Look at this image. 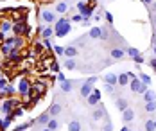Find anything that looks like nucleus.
I'll return each instance as SVG.
<instances>
[{"label": "nucleus", "mask_w": 156, "mask_h": 131, "mask_svg": "<svg viewBox=\"0 0 156 131\" xmlns=\"http://www.w3.org/2000/svg\"><path fill=\"white\" fill-rule=\"evenodd\" d=\"M50 70H54V72H58V74H59V63H58V61H54V59H50Z\"/></svg>", "instance_id": "obj_35"}, {"label": "nucleus", "mask_w": 156, "mask_h": 131, "mask_svg": "<svg viewBox=\"0 0 156 131\" xmlns=\"http://www.w3.org/2000/svg\"><path fill=\"white\" fill-rule=\"evenodd\" d=\"M92 92H94V86L88 84V83H83L81 88H79V94H81V97L83 99H88L90 95H92Z\"/></svg>", "instance_id": "obj_7"}, {"label": "nucleus", "mask_w": 156, "mask_h": 131, "mask_svg": "<svg viewBox=\"0 0 156 131\" xmlns=\"http://www.w3.org/2000/svg\"><path fill=\"white\" fill-rule=\"evenodd\" d=\"M83 15H74V16H70V22H74V23H83Z\"/></svg>", "instance_id": "obj_34"}, {"label": "nucleus", "mask_w": 156, "mask_h": 131, "mask_svg": "<svg viewBox=\"0 0 156 131\" xmlns=\"http://www.w3.org/2000/svg\"><path fill=\"white\" fill-rule=\"evenodd\" d=\"M144 126H145V131H154V129H156V126H154V120H153V119H147Z\"/></svg>", "instance_id": "obj_28"}, {"label": "nucleus", "mask_w": 156, "mask_h": 131, "mask_svg": "<svg viewBox=\"0 0 156 131\" xmlns=\"http://www.w3.org/2000/svg\"><path fill=\"white\" fill-rule=\"evenodd\" d=\"M86 101H88V104H90V106H97V104L101 102V92H99L97 88H94L92 95H90V97L86 99Z\"/></svg>", "instance_id": "obj_10"}, {"label": "nucleus", "mask_w": 156, "mask_h": 131, "mask_svg": "<svg viewBox=\"0 0 156 131\" xmlns=\"http://www.w3.org/2000/svg\"><path fill=\"white\" fill-rule=\"evenodd\" d=\"M5 94H7V95H13V94H15V86H9V84H7V86H5Z\"/></svg>", "instance_id": "obj_38"}, {"label": "nucleus", "mask_w": 156, "mask_h": 131, "mask_svg": "<svg viewBox=\"0 0 156 131\" xmlns=\"http://www.w3.org/2000/svg\"><path fill=\"white\" fill-rule=\"evenodd\" d=\"M83 25L84 27H90V20H83Z\"/></svg>", "instance_id": "obj_47"}, {"label": "nucleus", "mask_w": 156, "mask_h": 131, "mask_svg": "<svg viewBox=\"0 0 156 131\" xmlns=\"http://www.w3.org/2000/svg\"><path fill=\"white\" fill-rule=\"evenodd\" d=\"M102 79L106 84H113V86H117L119 84V76L117 74H113V72H108L106 76H102Z\"/></svg>", "instance_id": "obj_12"}, {"label": "nucleus", "mask_w": 156, "mask_h": 131, "mask_svg": "<svg viewBox=\"0 0 156 131\" xmlns=\"http://www.w3.org/2000/svg\"><path fill=\"white\" fill-rule=\"evenodd\" d=\"M101 34H102V27H99V25H97V27H92V29L88 31V36H90L92 40H99Z\"/></svg>", "instance_id": "obj_17"}, {"label": "nucleus", "mask_w": 156, "mask_h": 131, "mask_svg": "<svg viewBox=\"0 0 156 131\" xmlns=\"http://www.w3.org/2000/svg\"><path fill=\"white\" fill-rule=\"evenodd\" d=\"M9 31H13V23L11 22H2L0 23V33H9Z\"/></svg>", "instance_id": "obj_23"}, {"label": "nucleus", "mask_w": 156, "mask_h": 131, "mask_svg": "<svg viewBox=\"0 0 156 131\" xmlns=\"http://www.w3.org/2000/svg\"><path fill=\"white\" fill-rule=\"evenodd\" d=\"M70 29H72V22L68 20V18H59V20H56V27H54V34L56 36H66V34L70 33Z\"/></svg>", "instance_id": "obj_1"}, {"label": "nucleus", "mask_w": 156, "mask_h": 131, "mask_svg": "<svg viewBox=\"0 0 156 131\" xmlns=\"http://www.w3.org/2000/svg\"><path fill=\"white\" fill-rule=\"evenodd\" d=\"M5 86H7V81L0 77V90H5Z\"/></svg>", "instance_id": "obj_41"}, {"label": "nucleus", "mask_w": 156, "mask_h": 131, "mask_svg": "<svg viewBox=\"0 0 156 131\" xmlns=\"http://www.w3.org/2000/svg\"><path fill=\"white\" fill-rule=\"evenodd\" d=\"M95 81H97V77L94 76V77H88V79H86L84 83H88V84H92V86H94V84H95Z\"/></svg>", "instance_id": "obj_42"}, {"label": "nucleus", "mask_w": 156, "mask_h": 131, "mask_svg": "<svg viewBox=\"0 0 156 131\" xmlns=\"http://www.w3.org/2000/svg\"><path fill=\"white\" fill-rule=\"evenodd\" d=\"M47 128H48V129H52V131H58V129H59V122H58L56 119H50V120H48V124H47Z\"/></svg>", "instance_id": "obj_25"}, {"label": "nucleus", "mask_w": 156, "mask_h": 131, "mask_svg": "<svg viewBox=\"0 0 156 131\" xmlns=\"http://www.w3.org/2000/svg\"><path fill=\"white\" fill-rule=\"evenodd\" d=\"M151 22H153V27H156V13H151Z\"/></svg>", "instance_id": "obj_44"}, {"label": "nucleus", "mask_w": 156, "mask_h": 131, "mask_svg": "<svg viewBox=\"0 0 156 131\" xmlns=\"http://www.w3.org/2000/svg\"><path fill=\"white\" fill-rule=\"evenodd\" d=\"M40 18L43 20V23H54V22H56V13L50 11V9H43V11L40 13Z\"/></svg>", "instance_id": "obj_5"}, {"label": "nucleus", "mask_w": 156, "mask_h": 131, "mask_svg": "<svg viewBox=\"0 0 156 131\" xmlns=\"http://www.w3.org/2000/svg\"><path fill=\"white\" fill-rule=\"evenodd\" d=\"M142 99H144V102H151V101H156V92H154V90H147V92L142 95Z\"/></svg>", "instance_id": "obj_21"}, {"label": "nucleus", "mask_w": 156, "mask_h": 131, "mask_svg": "<svg viewBox=\"0 0 156 131\" xmlns=\"http://www.w3.org/2000/svg\"><path fill=\"white\" fill-rule=\"evenodd\" d=\"M153 52H154V58H156V43L153 45Z\"/></svg>", "instance_id": "obj_51"}, {"label": "nucleus", "mask_w": 156, "mask_h": 131, "mask_svg": "<svg viewBox=\"0 0 156 131\" xmlns=\"http://www.w3.org/2000/svg\"><path fill=\"white\" fill-rule=\"evenodd\" d=\"M65 56H66L68 59H70V58L74 59V58L77 56V49H76L74 45H68V47H65Z\"/></svg>", "instance_id": "obj_19"}, {"label": "nucleus", "mask_w": 156, "mask_h": 131, "mask_svg": "<svg viewBox=\"0 0 156 131\" xmlns=\"http://www.w3.org/2000/svg\"><path fill=\"white\" fill-rule=\"evenodd\" d=\"M154 126H156V120H154Z\"/></svg>", "instance_id": "obj_55"}, {"label": "nucleus", "mask_w": 156, "mask_h": 131, "mask_svg": "<svg viewBox=\"0 0 156 131\" xmlns=\"http://www.w3.org/2000/svg\"><path fill=\"white\" fill-rule=\"evenodd\" d=\"M144 110H145L147 113H154V112H156V101H151V102H145Z\"/></svg>", "instance_id": "obj_24"}, {"label": "nucleus", "mask_w": 156, "mask_h": 131, "mask_svg": "<svg viewBox=\"0 0 156 131\" xmlns=\"http://www.w3.org/2000/svg\"><path fill=\"white\" fill-rule=\"evenodd\" d=\"M32 90H36V94L43 95V92H45V83H36V84L32 86Z\"/></svg>", "instance_id": "obj_26"}, {"label": "nucleus", "mask_w": 156, "mask_h": 131, "mask_svg": "<svg viewBox=\"0 0 156 131\" xmlns=\"http://www.w3.org/2000/svg\"><path fill=\"white\" fill-rule=\"evenodd\" d=\"M76 84H77V81H68V79H66V81H63L61 83V92H63V94H70V92L74 90V86H76Z\"/></svg>", "instance_id": "obj_13"}, {"label": "nucleus", "mask_w": 156, "mask_h": 131, "mask_svg": "<svg viewBox=\"0 0 156 131\" xmlns=\"http://www.w3.org/2000/svg\"><path fill=\"white\" fill-rule=\"evenodd\" d=\"M142 4H145V5H151V4H153V0H142Z\"/></svg>", "instance_id": "obj_48"}, {"label": "nucleus", "mask_w": 156, "mask_h": 131, "mask_svg": "<svg viewBox=\"0 0 156 131\" xmlns=\"http://www.w3.org/2000/svg\"><path fill=\"white\" fill-rule=\"evenodd\" d=\"M58 81H59V83H63V81H66V77H65V76H63L61 72H59V74H58Z\"/></svg>", "instance_id": "obj_45"}, {"label": "nucleus", "mask_w": 156, "mask_h": 131, "mask_svg": "<svg viewBox=\"0 0 156 131\" xmlns=\"http://www.w3.org/2000/svg\"><path fill=\"white\" fill-rule=\"evenodd\" d=\"M20 59H22V56H20L18 49H15L11 54H9V61H20Z\"/></svg>", "instance_id": "obj_29"}, {"label": "nucleus", "mask_w": 156, "mask_h": 131, "mask_svg": "<svg viewBox=\"0 0 156 131\" xmlns=\"http://www.w3.org/2000/svg\"><path fill=\"white\" fill-rule=\"evenodd\" d=\"M149 7H151V13H156V2H153Z\"/></svg>", "instance_id": "obj_46"}, {"label": "nucleus", "mask_w": 156, "mask_h": 131, "mask_svg": "<svg viewBox=\"0 0 156 131\" xmlns=\"http://www.w3.org/2000/svg\"><path fill=\"white\" fill-rule=\"evenodd\" d=\"M16 104H18V102H16V101H11V99H9V101H4V106H2V112H5V113H9V112H11V110H13V108H15Z\"/></svg>", "instance_id": "obj_20"}, {"label": "nucleus", "mask_w": 156, "mask_h": 131, "mask_svg": "<svg viewBox=\"0 0 156 131\" xmlns=\"http://www.w3.org/2000/svg\"><path fill=\"white\" fill-rule=\"evenodd\" d=\"M11 119H13V117H11V115H7V117H5V119L2 120V124H0V129H5V128H7V126L11 124Z\"/></svg>", "instance_id": "obj_31"}, {"label": "nucleus", "mask_w": 156, "mask_h": 131, "mask_svg": "<svg viewBox=\"0 0 156 131\" xmlns=\"http://www.w3.org/2000/svg\"><path fill=\"white\" fill-rule=\"evenodd\" d=\"M131 77H135L131 72H122V74H119V86H127V83L131 81Z\"/></svg>", "instance_id": "obj_11"}, {"label": "nucleus", "mask_w": 156, "mask_h": 131, "mask_svg": "<svg viewBox=\"0 0 156 131\" xmlns=\"http://www.w3.org/2000/svg\"><path fill=\"white\" fill-rule=\"evenodd\" d=\"M0 43H4V33H0Z\"/></svg>", "instance_id": "obj_50"}, {"label": "nucleus", "mask_w": 156, "mask_h": 131, "mask_svg": "<svg viewBox=\"0 0 156 131\" xmlns=\"http://www.w3.org/2000/svg\"><path fill=\"white\" fill-rule=\"evenodd\" d=\"M81 129H83V126H81V122H79L77 119H74V120L68 122V131H81Z\"/></svg>", "instance_id": "obj_22"}, {"label": "nucleus", "mask_w": 156, "mask_h": 131, "mask_svg": "<svg viewBox=\"0 0 156 131\" xmlns=\"http://www.w3.org/2000/svg\"><path fill=\"white\" fill-rule=\"evenodd\" d=\"M52 34H54V29H52V27H45V29L41 31V36H43L45 40H48V38H50Z\"/></svg>", "instance_id": "obj_30"}, {"label": "nucleus", "mask_w": 156, "mask_h": 131, "mask_svg": "<svg viewBox=\"0 0 156 131\" xmlns=\"http://www.w3.org/2000/svg\"><path fill=\"white\" fill-rule=\"evenodd\" d=\"M68 9H70V4H68V2H65V0L56 2V13H58V15H65V13H68Z\"/></svg>", "instance_id": "obj_9"}, {"label": "nucleus", "mask_w": 156, "mask_h": 131, "mask_svg": "<svg viewBox=\"0 0 156 131\" xmlns=\"http://www.w3.org/2000/svg\"><path fill=\"white\" fill-rule=\"evenodd\" d=\"M0 110H2V106H0Z\"/></svg>", "instance_id": "obj_56"}, {"label": "nucleus", "mask_w": 156, "mask_h": 131, "mask_svg": "<svg viewBox=\"0 0 156 131\" xmlns=\"http://www.w3.org/2000/svg\"><path fill=\"white\" fill-rule=\"evenodd\" d=\"M104 90H106L108 94H113V92H115V86H113V84H106V83H104Z\"/></svg>", "instance_id": "obj_37"}, {"label": "nucleus", "mask_w": 156, "mask_h": 131, "mask_svg": "<svg viewBox=\"0 0 156 131\" xmlns=\"http://www.w3.org/2000/svg\"><path fill=\"white\" fill-rule=\"evenodd\" d=\"M41 131H52V129H48V128H45V129H41Z\"/></svg>", "instance_id": "obj_52"}, {"label": "nucleus", "mask_w": 156, "mask_h": 131, "mask_svg": "<svg viewBox=\"0 0 156 131\" xmlns=\"http://www.w3.org/2000/svg\"><path fill=\"white\" fill-rule=\"evenodd\" d=\"M104 16H106V20H108V23L111 25V23H113V15H111V13H106Z\"/></svg>", "instance_id": "obj_40"}, {"label": "nucleus", "mask_w": 156, "mask_h": 131, "mask_svg": "<svg viewBox=\"0 0 156 131\" xmlns=\"http://www.w3.org/2000/svg\"><path fill=\"white\" fill-rule=\"evenodd\" d=\"M61 110H63V104L59 101H54L50 104V108H48V113H50V117H58V115L61 113Z\"/></svg>", "instance_id": "obj_8"}, {"label": "nucleus", "mask_w": 156, "mask_h": 131, "mask_svg": "<svg viewBox=\"0 0 156 131\" xmlns=\"http://www.w3.org/2000/svg\"><path fill=\"white\" fill-rule=\"evenodd\" d=\"M48 120H50V113L45 112V113H41L38 119H36V124H40V126H47Z\"/></svg>", "instance_id": "obj_18"}, {"label": "nucleus", "mask_w": 156, "mask_h": 131, "mask_svg": "<svg viewBox=\"0 0 156 131\" xmlns=\"http://www.w3.org/2000/svg\"><path fill=\"white\" fill-rule=\"evenodd\" d=\"M29 25L25 23V22H20V23H15L13 25V33L16 34V36H25V34H29Z\"/></svg>", "instance_id": "obj_4"}, {"label": "nucleus", "mask_w": 156, "mask_h": 131, "mask_svg": "<svg viewBox=\"0 0 156 131\" xmlns=\"http://www.w3.org/2000/svg\"><path fill=\"white\" fill-rule=\"evenodd\" d=\"M92 119L97 120V122H99V120H106V119H108L106 108H104L101 102H99V106H95V108H94V112H92Z\"/></svg>", "instance_id": "obj_3"}, {"label": "nucleus", "mask_w": 156, "mask_h": 131, "mask_svg": "<svg viewBox=\"0 0 156 131\" xmlns=\"http://www.w3.org/2000/svg\"><path fill=\"white\" fill-rule=\"evenodd\" d=\"M65 68H68V70H76V68H77L76 59H72V58H70V59H66V61H65Z\"/></svg>", "instance_id": "obj_27"}, {"label": "nucleus", "mask_w": 156, "mask_h": 131, "mask_svg": "<svg viewBox=\"0 0 156 131\" xmlns=\"http://www.w3.org/2000/svg\"><path fill=\"white\" fill-rule=\"evenodd\" d=\"M43 2H47V4H48V2H54V0H43Z\"/></svg>", "instance_id": "obj_53"}, {"label": "nucleus", "mask_w": 156, "mask_h": 131, "mask_svg": "<svg viewBox=\"0 0 156 131\" xmlns=\"http://www.w3.org/2000/svg\"><path fill=\"white\" fill-rule=\"evenodd\" d=\"M133 61H135L136 65H140V63H144V58H142L140 54H138V56H135V58H133Z\"/></svg>", "instance_id": "obj_39"}, {"label": "nucleus", "mask_w": 156, "mask_h": 131, "mask_svg": "<svg viewBox=\"0 0 156 131\" xmlns=\"http://www.w3.org/2000/svg\"><path fill=\"white\" fill-rule=\"evenodd\" d=\"M154 38H156V27H154Z\"/></svg>", "instance_id": "obj_54"}, {"label": "nucleus", "mask_w": 156, "mask_h": 131, "mask_svg": "<svg viewBox=\"0 0 156 131\" xmlns=\"http://www.w3.org/2000/svg\"><path fill=\"white\" fill-rule=\"evenodd\" d=\"M140 81L144 83L145 86H149V84H151V77H149L147 74H144V72H142V74H140Z\"/></svg>", "instance_id": "obj_33"}, {"label": "nucleus", "mask_w": 156, "mask_h": 131, "mask_svg": "<svg viewBox=\"0 0 156 131\" xmlns=\"http://www.w3.org/2000/svg\"><path fill=\"white\" fill-rule=\"evenodd\" d=\"M54 50H56V54H58V56H65V47L56 45V47H54Z\"/></svg>", "instance_id": "obj_36"}, {"label": "nucleus", "mask_w": 156, "mask_h": 131, "mask_svg": "<svg viewBox=\"0 0 156 131\" xmlns=\"http://www.w3.org/2000/svg\"><path fill=\"white\" fill-rule=\"evenodd\" d=\"M149 65H151V68H153V70H156V58L149 59Z\"/></svg>", "instance_id": "obj_43"}, {"label": "nucleus", "mask_w": 156, "mask_h": 131, "mask_svg": "<svg viewBox=\"0 0 156 131\" xmlns=\"http://www.w3.org/2000/svg\"><path fill=\"white\" fill-rule=\"evenodd\" d=\"M120 131H133V129H131L129 126H124V128H122V129H120Z\"/></svg>", "instance_id": "obj_49"}, {"label": "nucleus", "mask_w": 156, "mask_h": 131, "mask_svg": "<svg viewBox=\"0 0 156 131\" xmlns=\"http://www.w3.org/2000/svg\"><path fill=\"white\" fill-rule=\"evenodd\" d=\"M109 56H111L113 59H122L126 56V52H124V49H120V47H113L111 52H109Z\"/></svg>", "instance_id": "obj_15"}, {"label": "nucleus", "mask_w": 156, "mask_h": 131, "mask_svg": "<svg viewBox=\"0 0 156 131\" xmlns=\"http://www.w3.org/2000/svg\"><path fill=\"white\" fill-rule=\"evenodd\" d=\"M140 54V50L138 49H135V47H127V56L129 58H135V56H138Z\"/></svg>", "instance_id": "obj_32"}, {"label": "nucleus", "mask_w": 156, "mask_h": 131, "mask_svg": "<svg viewBox=\"0 0 156 131\" xmlns=\"http://www.w3.org/2000/svg\"><path fill=\"white\" fill-rule=\"evenodd\" d=\"M31 90H32L31 83L23 77V79L20 81V84H18V92H20V94H23V95H29V94H31Z\"/></svg>", "instance_id": "obj_6"}, {"label": "nucleus", "mask_w": 156, "mask_h": 131, "mask_svg": "<svg viewBox=\"0 0 156 131\" xmlns=\"http://www.w3.org/2000/svg\"><path fill=\"white\" fill-rule=\"evenodd\" d=\"M115 106H117V110H119V112H126V110L129 108V102H127V99L119 97L117 101H115Z\"/></svg>", "instance_id": "obj_14"}, {"label": "nucleus", "mask_w": 156, "mask_h": 131, "mask_svg": "<svg viewBox=\"0 0 156 131\" xmlns=\"http://www.w3.org/2000/svg\"><path fill=\"white\" fill-rule=\"evenodd\" d=\"M129 90L135 92V94H142V95H144V94L149 90V86H145V84L140 81V77L135 76V77H131V81H129Z\"/></svg>", "instance_id": "obj_2"}, {"label": "nucleus", "mask_w": 156, "mask_h": 131, "mask_svg": "<svg viewBox=\"0 0 156 131\" xmlns=\"http://www.w3.org/2000/svg\"><path fill=\"white\" fill-rule=\"evenodd\" d=\"M122 120H124V122L135 120V110H133V108H127L126 112H122Z\"/></svg>", "instance_id": "obj_16"}]
</instances>
